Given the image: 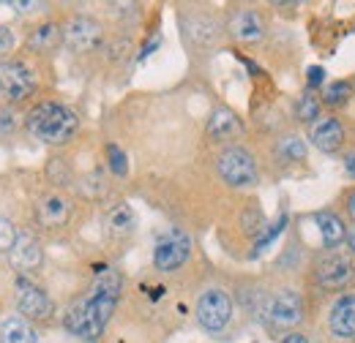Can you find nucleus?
Wrapping results in <instances>:
<instances>
[{"instance_id":"1","label":"nucleus","mask_w":355,"mask_h":343,"mask_svg":"<svg viewBox=\"0 0 355 343\" xmlns=\"http://www.w3.org/2000/svg\"><path fill=\"white\" fill-rule=\"evenodd\" d=\"M118 295H121V275L115 270L101 272L88 297L71 305V310L66 313V327L80 338H98L118 305Z\"/></svg>"},{"instance_id":"2","label":"nucleus","mask_w":355,"mask_h":343,"mask_svg":"<svg viewBox=\"0 0 355 343\" xmlns=\"http://www.w3.org/2000/svg\"><path fill=\"white\" fill-rule=\"evenodd\" d=\"M77 115L63 106V104H55V101H46V104H39L31 115H28V131L33 136H39L42 142H49V145H63L69 142L74 133H77Z\"/></svg>"},{"instance_id":"3","label":"nucleus","mask_w":355,"mask_h":343,"mask_svg":"<svg viewBox=\"0 0 355 343\" xmlns=\"http://www.w3.org/2000/svg\"><path fill=\"white\" fill-rule=\"evenodd\" d=\"M219 174L232 188H252L257 183L254 158L249 153H243L241 147H230L219 156Z\"/></svg>"},{"instance_id":"4","label":"nucleus","mask_w":355,"mask_h":343,"mask_svg":"<svg viewBox=\"0 0 355 343\" xmlns=\"http://www.w3.org/2000/svg\"><path fill=\"white\" fill-rule=\"evenodd\" d=\"M191 254V240L186 232L180 229H170L167 234L159 237L156 243V251H153V264L159 270H175L180 267L186 259Z\"/></svg>"},{"instance_id":"5","label":"nucleus","mask_w":355,"mask_h":343,"mask_svg":"<svg viewBox=\"0 0 355 343\" xmlns=\"http://www.w3.org/2000/svg\"><path fill=\"white\" fill-rule=\"evenodd\" d=\"M230 316H232V302L230 297L219 292V289H211V292H205L200 302H197V319H200V324L205 327V330H211V333H219L227 327V322H230Z\"/></svg>"},{"instance_id":"6","label":"nucleus","mask_w":355,"mask_h":343,"mask_svg":"<svg viewBox=\"0 0 355 343\" xmlns=\"http://www.w3.org/2000/svg\"><path fill=\"white\" fill-rule=\"evenodd\" d=\"M33 87H36V80L22 63H17V60L0 63V93L6 98L22 101V98H28L33 93Z\"/></svg>"},{"instance_id":"7","label":"nucleus","mask_w":355,"mask_h":343,"mask_svg":"<svg viewBox=\"0 0 355 343\" xmlns=\"http://www.w3.org/2000/svg\"><path fill=\"white\" fill-rule=\"evenodd\" d=\"M353 278V264L345 257H325L314 264V281L325 289H339L350 284Z\"/></svg>"},{"instance_id":"8","label":"nucleus","mask_w":355,"mask_h":343,"mask_svg":"<svg viewBox=\"0 0 355 343\" xmlns=\"http://www.w3.org/2000/svg\"><path fill=\"white\" fill-rule=\"evenodd\" d=\"M63 41L69 44L74 52H88L101 41V25L93 22L88 17H77L66 25L63 30Z\"/></svg>"},{"instance_id":"9","label":"nucleus","mask_w":355,"mask_h":343,"mask_svg":"<svg viewBox=\"0 0 355 343\" xmlns=\"http://www.w3.org/2000/svg\"><path fill=\"white\" fill-rule=\"evenodd\" d=\"M17 302H19V310L25 316H31V319H44V316H49V310H52L49 297H46L36 284H31L28 278H19L17 281Z\"/></svg>"},{"instance_id":"10","label":"nucleus","mask_w":355,"mask_h":343,"mask_svg":"<svg viewBox=\"0 0 355 343\" xmlns=\"http://www.w3.org/2000/svg\"><path fill=\"white\" fill-rule=\"evenodd\" d=\"M270 319L282 327H293L304 319V300L295 292H282L270 302Z\"/></svg>"},{"instance_id":"11","label":"nucleus","mask_w":355,"mask_h":343,"mask_svg":"<svg viewBox=\"0 0 355 343\" xmlns=\"http://www.w3.org/2000/svg\"><path fill=\"white\" fill-rule=\"evenodd\" d=\"M8 254H11V264L17 270H36L42 264V245L31 234H19Z\"/></svg>"},{"instance_id":"12","label":"nucleus","mask_w":355,"mask_h":343,"mask_svg":"<svg viewBox=\"0 0 355 343\" xmlns=\"http://www.w3.org/2000/svg\"><path fill=\"white\" fill-rule=\"evenodd\" d=\"M331 330L339 338H353L355 335V295H347L334 305L331 310Z\"/></svg>"},{"instance_id":"13","label":"nucleus","mask_w":355,"mask_h":343,"mask_svg":"<svg viewBox=\"0 0 355 343\" xmlns=\"http://www.w3.org/2000/svg\"><path fill=\"white\" fill-rule=\"evenodd\" d=\"M232 36L241 39V41H260L266 28H263V19L254 14V11H238L232 17Z\"/></svg>"},{"instance_id":"14","label":"nucleus","mask_w":355,"mask_h":343,"mask_svg":"<svg viewBox=\"0 0 355 343\" xmlns=\"http://www.w3.org/2000/svg\"><path fill=\"white\" fill-rule=\"evenodd\" d=\"M342 139H345V131H342V123H339L336 118L322 120L320 126H314V131H311V142H314L322 153H334V150L342 145Z\"/></svg>"},{"instance_id":"15","label":"nucleus","mask_w":355,"mask_h":343,"mask_svg":"<svg viewBox=\"0 0 355 343\" xmlns=\"http://www.w3.org/2000/svg\"><path fill=\"white\" fill-rule=\"evenodd\" d=\"M0 343H36V330L25 319L8 316L0 322Z\"/></svg>"},{"instance_id":"16","label":"nucleus","mask_w":355,"mask_h":343,"mask_svg":"<svg viewBox=\"0 0 355 343\" xmlns=\"http://www.w3.org/2000/svg\"><path fill=\"white\" fill-rule=\"evenodd\" d=\"M317 226H320V237H322V243L328 245V248H334V245H339L342 240H345V223H342V218L334 213H317Z\"/></svg>"},{"instance_id":"17","label":"nucleus","mask_w":355,"mask_h":343,"mask_svg":"<svg viewBox=\"0 0 355 343\" xmlns=\"http://www.w3.org/2000/svg\"><path fill=\"white\" fill-rule=\"evenodd\" d=\"M238 131H241V123H238V118H235L230 109L214 112V118H211V123H208V133L216 136V139H227V136H232V133H238Z\"/></svg>"},{"instance_id":"18","label":"nucleus","mask_w":355,"mask_h":343,"mask_svg":"<svg viewBox=\"0 0 355 343\" xmlns=\"http://www.w3.org/2000/svg\"><path fill=\"white\" fill-rule=\"evenodd\" d=\"M42 221H44L46 226H60V223H66V218H69V205L60 199V196H49L42 202Z\"/></svg>"},{"instance_id":"19","label":"nucleus","mask_w":355,"mask_h":343,"mask_svg":"<svg viewBox=\"0 0 355 343\" xmlns=\"http://www.w3.org/2000/svg\"><path fill=\"white\" fill-rule=\"evenodd\" d=\"M110 229H112L115 234H129L134 229V213L126 205H121V207H115V210L110 213Z\"/></svg>"},{"instance_id":"20","label":"nucleus","mask_w":355,"mask_h":343,"mask_svg":"<svg viewBox=\"0 0 355 343\" xmlns=\"http://www.w3.org/2000/svg\"><path fill=\"white\" fill-rule=\"evenodd\" d=\"M58 36H60V30H58L55 25H42L39 30H33V33L28 36V46H31V49H49L52 44L58 41Z\"/></svg>"},{"instance_id":"21","label":"nucleus","mask_w":355,"mask_h":343,"mask_svg":"<svg viewBox=\"0 0 355 343\" xmlns=\"http://www.w3.org/2000/svg\"><path fill=\"white\" fill-rule=\"evenodd\" d=\"M350 95H353V85H350V82H336V85H331L325 90V104L339 106V104H345Z\"/></svg>"},{"instance_id":"22","label":"nucleus","mask_w":355,"mask_h":343,"mask_svg":"<svg viewBox=\"0 0 355 343\" xmlns=\"http://www.w3.org/2000/svg\"><path fill=\"white\" fill-rule=\"evenodd\" d=\"M317 115H320V101H317L314 95H304V98L298 101V118H301L304 123H314Z\"/></svg>"},{"instance_id":"23","label":"nucleus","mask_w":355,"mask_h":343,"mask_svg":"<svg viewBox=\"0 0 355 343\" xmlns=\"http://www.w3.org/2000/svg\"><path fill=\"white\" fill-rule=\"evenodd\" d=\"M17 229L11 226V221H6V218H0V251H11L14 248V243H17Z\"/></svg>"},{"instance_id":"24","label":"nucleus","mask_w":355,"mask_h":343,"mask_svg":"<svg viewBox=\"0 0 355 343\" xmlns=\"http://www.w3.org/2000/svg\"><path fill=\"white\" fill-rule=\"evenodd\" d=\"M107 156H110V167L115 174H126L129 167H126V156H123V150L118 147V145H110L107 147Z\"/></svg>"},{"instance_id":"25","label":"nucleus","mask_w":355,"mask_h":343,"mask_svg":"<svg viewBox=\"0 0 355 343\" xmlns=\"http://www.w3.org/2000/svg\"><path fill=\"white\" fill-rule=\"evenodd\" d=\"M279 150H282L287 158H293V161H298V158H304V156H306V147H304V142H301V139H295V136H293V139H284Z\"/></svg>"},{"instance_id":"26","label":"nucleus","mask_w":355,"mask_h":343,"mask_svg":"<svg viewBox=\"0 0 355 343\" xmlns=\"http://www.w3.org/2000/svg\"><path fill=\"white\" fill-rule=\"evenodd\" d=\"M284 223H287V218L282 215V218H279V223H276L273 229H268V234H266V237H260V243H257V251H263V248H268V245H270V243H273V240L279 237V232L284 229Z\"/></svg>"},{"instance_id":"27","label":"nucleus","mask_w":355,"mask_h":343,"mask_svg":"<svg viewBox=\"0 0 355 343\" xmlns=\"http://www.w3.org/2000/svg\"><path fill=\"white\" fill-rule=\"evenodd\" d=\"M11 46H14V33L8 28H0V57L6 52H11Z\"/></svg>"},{"instance_id":"28","label":"nucleus","mask_w":355,"mask_h":343,"mask_svg":"<svg viewBox=\"0 0 355 343\" xmlns=\"http://www.w3.org/2000/svg\"><path fill=\"white\" fill-rule=\"evenodd\" d=\"M14 131V115L8 109H0V136Z\"/></svg>"},{"instance_id":"29","label":"nucleus","mask_w":355,"mask_h":343,"mask_svg":"<svg viewBox=\"0 0 355 343\" xmlns=\"http://www.w3.org/2000/svg\"><path fill=\"white\" fill-rule=\"evenodd\" d=\"M325 82V71L320 66H311L309 68V87H320Z\"/></svg>"},{"instance_id":"30","label":"nucleus","mask_w":355,"mask_h":343,"mask_svg":"<svg viewBox=\"0 0 355 343\" xmlns=\"http://www.w3.org/2000/svg\"><path fill=\"white\" fill-rule=\"evenodd\" d=\"M11 8H17V11H33V8H39V3H11Z\"/></svg>"},{"instance_id":"31","label":"nucleus","mask_w":355,"mask_h":343,"mask_svg":"<svg viewBox=\"0 0 355 343\" xmlns=\"http://www.w3.org/2000/svg\"><path fill=\"white\" fill-rule=\"evenodd\" d=\"M345 172H347L350 177H355V153L353 156H347V161H345Z\"/></svg>"},{"instance_id":"32","label":"nucleus","mask_w":355,"mask_h":343,"mask_svg":"<svg viewBox=\"0 0 355 343\" xmlns=\"http://www.w3.org/2000/svg\"><path fill=\"white\" fill-rule=\"evenodd\" d=\"M282 343H309V338H306V335H295V333H293V335H287Z\"/></svg>"},{"instance_id":"33","label":"nucleus","mask_w":355,"mask_h":343,"mask_svg":"<svg viewBox=\"0 0 355 343\" xmlns=\"http://www.w3.org/2000/svg\"><path fill=\"white\" fill-rule=\"evenodd\" d=\"M347 210H350V215L355 218V194L350 196V202H347Z\"/></svg>"},{"instance_id":"34","label":"nucleus","mask_w":355,"mask_h":343,"mask_svg":"<svg viewBox=\"0 0 355 343\" xmlns=\"http://www.w3.org/2000/svg\"><path fill=\"white\" fill-rule=\"evenodd\" d=\"M350 248H353V251H355V232H353V234H350Z\"/></svg>"}]
</instances>
